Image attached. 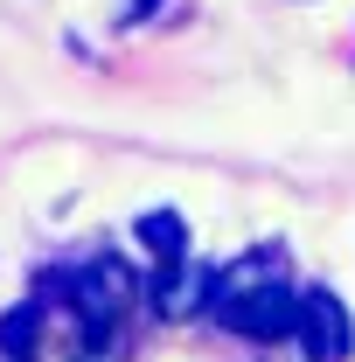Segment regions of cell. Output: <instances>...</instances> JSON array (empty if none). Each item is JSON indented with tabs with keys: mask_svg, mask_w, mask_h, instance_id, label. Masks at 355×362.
<instances>
[{
	"mask_svg": "<svg viewBox=\"0 0 355 362\" xmlns=\"http://www.w3.org/2000/svg\"><path fill=\"white\" fill-rule=\"evenodd\" d=\"M209 293H216V272H202V265H161V279H153V314L161 320H188V314H202L209 307Z\"/></svg>",
	"mask_w": 355,
	"mask_h": 362,
	"instance_id": "obj_4",
	"label": "cell"
},
{
	"mask_svg": "<svg viewBox=\"0 0 355 362\" xmlns=\"http://www.w3.org/2000/svg\"><path fill=\"white\" fill-rule=\"evenodd\" d=\"M216 320L230 327V334H244V341H293V327H300V293H293L286 279H272V286H258V293L216 307Z\"/></svg>",
	"mask_w": 355,
	"mask_h": 362,
	"instance_id": "obj_1",
	"label": "cell"
},
{
	"mask_svg": "<svg viewBox=\"0 0 355 362\" xmlns=\"http://www.w3.org/2000/svg\"><path fill=\"white\" fill-rule=\"evenodd\" d=\"M133 237L161 258V265H181V258H188V223H181V209H146V216L133 223Z\"/></svg>",
	"mask_w": 355,
	"mask_h": 362,
	"instance_id": "obj_6",
	"label": "cell"
},
{
	"mask_svg": "<svg viewBox=\"0 0 355 362\" xmlns=\"http://www.w3.org/2000/svg\"><path fill=\"white\" fill-rule=\"evenodd\" d=\"M35 320H42V307H7V314H0V356L7 362L35 356Z\"/></svg>",
	"mask_w": 355,
	"mask_h": 362,
	"instance_id": "obj_7",
	"label": "cell"
},
{
	"mask_svg": "<svg viewBox=\"0 0 355 362\" xmlns=\"http://www.w3.org/2000/svg\"><path fill=\"white\" fill-rule=\"evenodd\" d=\"M293 341L307 349V362H349L355 356V320H349V307H342L327 286H307V293H300V327H293Z\"/></svg>",
	"mask_w": 355,
	"mask_h": 362,
	"instance_id": "obj_3",
	"label": "cell"
},
{
	"mask_svg": "<svg viewBox=\"0 0 355 362\" xmlns=\"http://www.w3.org/2000/svg\"><path fill=\"white\" fill-rule=\"evenodd\" d=\"M272 279H286V251L279 244H258L251 258H237V265L216 272V293H209V307H230V300H244V293H258Z\"/></svg>",
	"mask_w": 355,
	"mask_h": 362,
	"instance_id": "obj_5",
	"label": "cell"
},
{
	"mask_svg": "<svg viewBox=\"0 0 355 362\" xmlns=\"http://www.w3.org/2000/svg\"><path fill=\"white\" fill-rule=\"evenodd\" d=\"M153 7H161V0H126V21H146Z\"/></svg>",
	"mask_w": 355,
	"mask_h": 362,
	"instance_id": "obj_8",
	"label": "cell"
},
{
	"mask_svg": "<svg viewBox=\"0 0 355 362\" xmlns=\"http://www.w3.org/2000/svg\"><path fill=\"white\" fill-rule=\"evenodd\" d=\"M133 300H139V279H133V265H126V258H112V251H105V258H91V265L70 279V307L84 314V327H112Z\"/></svg>",
	"mask_w": 355,
	"mask_h": 362,
	"instance_id": "obj_2",
	"label": "cell"
}]
</instances>
